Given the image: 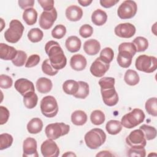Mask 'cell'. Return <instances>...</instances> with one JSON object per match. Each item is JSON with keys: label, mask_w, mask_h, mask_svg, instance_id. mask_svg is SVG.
<instances>
[{"label": "cell", "mask_w": 157, "mask_h": 157, "mask_svg": "<svg viewBox=\"0 0 157 157\" xmlns=\"http://www.w3.org/2000/svg\"><path fill=\"white\" fill-rule=\"evenodd\" d=\"M45 51L52 67L60 70L63 69L67 64V59L59 44L54 40L47 42L45 45Z\"/></svg>", "instance_id": "cell-1"}, {"label": "cell", "mask_w": 157, "mask_h": 157, "mask_svg": "<svg viewBox=\"0 0 157 157\" xmlns=\"http://www.w3.org/2000/svg\"><path fill=\"white\" fill-rule=\"evenodd\" d=\"M101 93L104 103L110 107L115 105L118 102V95L115 88V78L110 77L101 78L99 80Z\"/></svg>", "instance_id": "cell-2"}, {"label": "cell", "mask_w": 157, "mask_h": 157, "mask_svg": "<svg viewBox=\"0 0 157 157\" xmlns=\"http://www.w3.org/2000/svg\"><path fill=\"white\" fill-rule=\"evenodd\" d=\"M136 48L132 42H123L118 46L117 61L123 68L129 67L132 63V57L136 53Z\"/></svg>", "instance_id": "cell-3"}, {"label": "cell", "mask_w": 157, "mask_h": 157, "mask_svg": "<svg viewBox=\"0 0 157 157\" xmlns=\"http://www.w3.org/2000/svg\"><path fill=\"white\" fill-rule=\"evenodd\" d=\"M84 140L88 148L94 150L104 144L106 140V134L100 128H93L86 133Z\"/></svg>", "instance_id": "cell-4"}, {"label": "cell", "mask_w": 157, "mask_h": 157, "mask_svg": "<svg viewBox=\"0 0 157 157\" xmlns=\"http://www.w3.org/2000/svg\"><path fill=\"white\" fill-rule=\"evenodd\" d=\"M145 118V115L142 110L136 108L123 115L120 122L124 128L131 129L142 123Z\"/></svg>", "instance_id": "cell-5"}, {"label": "cell", "mask_w": 157, "mask_h": 157, "mask_svg": "<svg viewBox=\"0 0 157 157\" xmlns=\"http://www.w3.org/2000/svg\"><path fill=\"white\" fill-rule=\"evenodd\" d=\"M24 26L18 20H12L9 24V28L4 33L5 39L10 43L15 44L19 41L22 37Z\"/></svg>", "instance_id": "cell-6"}, {"label": "cell", "mask_w": 157, "mask_h": 157, "mask_svg": "<svg viewBox=\"0 0 157 157\" xmlns=\"http://www.w3.org/2000/svg\"><path fill=\"white\" fill-rule=\"evenodd\" d=\"M135 66L136 69L140 71L151 73L156 69L157 59L153 56L142 55L136 58Z\"/></svg>", "instance_id": "cell-7"}, {"label": "cell", "mask_w": 157, "mask_h": 157, "mask_svg": "<svg viewBox=\"0 0 157 157\" xmlns=\"http://www.w3.org/2000/svg\"><path fill=\"white\" fill-rule=\"evenodd\" d=\"M70 127L64 123H54L48 124L45 129V132L48 139L56 140L65 136L69 132Z\"/></svg>", "instance_id": "cell-8"}, {"label": "cell", "mask_w": 157, "mask_h": 157, "mask_svg": "<svg viewBox=\"0 0 157 157\" xmlns=\"http://www.w3.org/2000/svg\"><path fill=\"white\" fill-rule=\"evenodd\" d=\"M40 107L42 115L48 118L55 117L58 112L57 101L53 96H47L43 98L40 101Z\"/></svg>", "instance_id": "cell-9"}, {"label": "cell", "mask_w": 157, "mask_h": 157, "mask_svg": "<svg viewBox=\"0 0 157 157\" xmlns=\"http://www.w3.org/2000/svg\"><path fill=\"white\" fill-rule=\"evenodd\" d=\"M137 10V6L135 1L126 0L118 7L117 15L121 19H130L135 16Z\"/></svg>", "instance_id": "cell-10"}, {"label": "cell", "mask_w": 157, "mask_h": 157, "mask_svg": "<svg viewBox=\"0 0 157 157\" xmlns=\"http://www.w3.org/2000/svg\"><path fill=\"white\" fill-rule=\"evenodd\" d=\"M126 142L130 147H145L147 145V140L144 132L140 129H135L130 132L126 138Z\"/></svg>", "instance_id": "cell-11"}, {"label": "cell", "mask_w": 157, "mask_h": 157, "mask_svg": "<svg viewBox=\"0 0 157 157\" xmlns=\"http://www.w3.org/2000/svg\"><path fill=\"white\" fill-rule=\"evenodd\" d=\"M57 18V12L55 8L50 11H44L39 17V23L43 29H49L52 28Z\"/></svg>", "instance_id": "cell-12"}, {"label": "cell", "mask_w": 157, "mask_h": 157, "mask_svg": "<svg viewBox=\"0 0 157 157\" xmlns=\"http://www.w3.org/2000/svg\"><path fill=\"white\" fill-rule=\"evenodd\" d=\"M40 151L44 157H57L59 154V149L56 142L48 139L43 142L40 146Z\"/></svg>", "instance_id": "cell-13"}, {"label": "cell", "mask_w": 157, "mask_h": 157, "mask_svg": "<svg viewBox=\"0 0 157 157\" xmlns=\"http://www.w3.org/2000/svg\"><path fill=\"white\" fill-rule=\"evenodd\" d=\"M14 86L16 90L23 97L35 92L33 83L26 78H21L17 80Z\"/></svg>", "instance_id": "cell-14"}, {"label": "cell", "mask_w": 157, "mask_h": 157, "mask_svg": "<svg viewBox=\"0 0 157 157\" xmlns=\"http://www.w3.org/2000/svg\"><path fill=\"white\" fill-rule=\"evenodd\" d=\"M136 27L131 23H120L115 26L114 32L116 36L121 38H131L136 33Z\"/></svg>", "instance_id": "cell-15"}, {"label": "cell", "mask_w": 157, "mask_h": 157, "mask_svg": "<svg viewBox=\"0 0 157 157\" xmlns=\"http://www.w3.org/2000/svg\"><path fill=\"white\" fill-rule=\"evenodd\" d=\"M110 64L102 61L99 57L97 58L90 66V72L96 77H102L109 70Z\"/></svg>", "instance_id": "cell-16"}, {"label": "cell", "mask_w": 157, "mask_h": 157, "mask_svg": "<svg viewBox=\"0 0 157 157\" xmlns=\"http://www.w3.org/2000/svg\"><path fill=\"white\" fill-rule=\"evenodd\" d=\"M23 156L38 157L39 155L37 151V141L33 137H28L23 144Z\"/></svg>", "instance_id": "cell-17"}, {"label": "cell", "mask_w": 157, "mask_h": 157, "mask_svg": "<svg viewBox=\"0 0 157 157\" xmlns=\"http://www.w3.org/2000/svg\"><path fill=\"white\" fill-rule=\"evenodd\" d=\"M87 64L86 58L80 54L74 55L70 59V66L75 71H81L85 69Z\"/></svg>", "instance_id": "cell-18"}, {"label": "cell", "mask_w": 157, "mask_h": 157, "mask_svg": "<svg viewBox=\"0 0 157 157\" xmlns=\"http://www.w3.org/2000/svg\"><path fill=\"white\" fill-rule=\"evenodd\" d=\"M17 50L6 44H0V58L3 60H12L16 56Z\"/></svg>", "instance_id": "cell-19"}, {"label": "cell", "mask_w": 157, "mask_h": 157, "mask_svg": "<svg viewBox=\"0 0 157 157\" xmlns=\"http://www.w3.org/2000/svg\"><path fill=\"white\" fill-rule=\"evenodd\" d=\"M65 14L68 20L71 21H77L82 18L83 16V10L80 7L75 5H72L66 9Z\"/></svg>", "instance_id": "cell-20"}, {"label": "cell", "mask_w": 157, "mask_h": 157, "mask_svg": "<svg viewBox=\"0 0 157 157\" xmlns=\"http://www.w3.org/2000/svg\"><path fill=\"white\" fill-rule=\"evenodd\" d=\"M101 49L99 42L96 39H91L85 42L83 44V50L88 55H95L98 53Z\"/></svg>", "instance_id": "cell-21"}, {"label": "cell", "mask_w": 157, "mask_h": 157, "mask_svg": "<svg viewBox=\"0 0 157 157\" xmlns=\"http://www.w3.org/2000/svg\"><path fill=\"white\" fill-rule=\"evenodd\" d=\"M36 87L39 93L45 94L51 91L53 84L50 79L46 77H40L36 81Z\"/></svg>", "instance_id": "cell-22"}, {"label": "cell", "mask_w": 157, "mask_h": 157, "mask_svg": "<svg viewBox=\"0 0 157 157\" xmlns=\"http://www.w3.org/2000/svg\"><path fill=\"white\" fill-rule=\"evenodd\" d=\"M82 42L80 39L75 36H71L67 38L65 42V45L67 50L71 53L78 52L81 47Z\"/></svg>", "instance_id": "cell-23"}, {"label": "cell", "mask_w": 157, "mask_h": 157, "mask_svg": "<svg viewBox=\"0 0 157 157\" xmlns=\"http://www.w3.org/2000/svg\"><path fill=\"white\" fill-rule=\"evenodd\" d=\"M107 20V15L105 11L101 9L95 10L91 15V21L96 26L104 25Z\"/></svg>", "instance_id": "cell-24"}, {"label": "cell", "mask_w": 157, "mask_h": 157, "mask_svg": "<svg viewBox=\"0 0 157 157\" xmlns=\"http://www.w3.org/2000/svg\"><path fill=\"white\" fill-rule=\"evenodd\" d=\"M43 128V122L39 118H33L27 124V130L30 134H38Z\"/></svg>", "instance_id": "cell-25"}, {"label": "cell", "mask_w": 157, "mask_h": 157, "mask_svg": "<svg viewBox=\"0 0 157 157\" xmlns=\"http://www.w3.org/2000/svg\"><path fill=\"white\" fill-rule=\"evenodd\" d=\"M87 121L86 113L81 110L74 111L71 114V121L76 126H82Z\"/></svg>", "instance_id": "cell-26"}, {"label": "cell", "mask_w": 157, "mask_h": 157, "mask_svg": "<svg viewBox=\"0 0 157 157\" xmlns=\"http://www.w3.org/2000/svg\"><path fill=\"white\" fill-rule=\"evenodd\" d=\"M79 84L78 82L74 80H66L63 84V90L64 92L69 95H74L78 91Z\"/></svg>", "instance_id": "cell-27"}, {"label": "cell", "mask_w": 157, "mask_h": 157, "mask_svg": "<svg viewBox=\"0 0 157 157\" xmlns=\"http://www.w3.org/2000/svg\"><path fill=\"white\" fill-rule=\"evenodd\" d=\"M37 12L34 8H29L24 10L23 19L28 25H33L36 23Z\"/></svg>", "instance_id": "cell-28"}, {"label": "cell", "mask_w": 157, "mask_h": 157, "mask_svg": "<svg viewBox=\"0 0 157 157\" xmlns=\"http://www.w3.org/2000/svg\"><path fill=\"white\" fill-rule=\"evenodd\" d=\"M124 82L130 86H134L139 83L140 81L139 75L137 72L132 69H128L124 75Z\"/></svg>", "instance_id": "cell-29"}, {"label": "cell", "mask_w": 157, "mask_h": 157, "mask_svg": "<svg viewBox=\"0 0 157 157\" xmlns=\"http://www.w3.org/2000/svg\"><path fill=\"white\" fill-rule=\"evenodd\" d=\"M122 126L120 121L115 120H111L106 123L105 129L109 134L116 135L121 131Z\"/></svg>", "instance_id": "cell-30"}, {"label": "cell", "mask_w": 157, "mask_h": 157, "mask_svg": "<svg viewBox=\"0 0 157 157\" xmlns=\"http://www.w3.org/2000/svg\"><path fill=\"white\" fill-rule=\"evenodd\" d=\"M132 43L134 45L136 48V52H144L147 49L148 47V40L142 36H138L136 37Z\"/></svg>", "instance_id": "cell-31"}, {"label": "cell", "mask_w": 157, "mask_h": 157, "mask_svg": "<svg viewBox=\"0 0 157 157\" xmlns=\"http://www.w3.org/2000/svg\"><path fill=\"white\" fill-rule=\"evenodd\" d=\"M78 83L79 84L78 91L73 96L78 99H85L89 94V85L86 82L83 81H78Z\"/></svg>", "instance_id": "cell-32"}, {"label": "cell", "mask_w": 157, "mask_h": 157, "mask_svg": "<svg viewBox=\"0 0 157 157\" xmlns=\"http://www.w3.org/2000/svg\"><path fill=\"white\" fill-rule=\"evenodd\" d=\"M145 107L147 112L153 116H157V99L156 98H149L145 102Z\"/></svg>", "instance_id": "cell-33"}, {"label": "cell", "mask_w": 157, "mask_h": 157, "mask_svg": "<svg viewBox=\"0 0 157 157\" xmlns=\"http://www.w3.org/2000/svg\"><path fill=\"white\" fill-rule=\"evenodd\" d=\"M90 120L93 124L100 125L105 121V114L100 110H93L90 115Z\"/></svg>", "instance_id": "cell-34"}, {"label": "cell", "mask_w": 157, "mask_h": 157, "mask_svg": "<svg viewBox=\"0 0 157 157\" xmlns=\"http://www.w3.org/2000/svg\"><path fill=\"white\" fill-rule=\"evenodd\" d=\"M44 37V33L39 28H35L31 29L28 33V39L33 43L40 42Z\"/></svg>", "instance_id": "cell-35"}, {"label": "cell", "mask_w": 157, "mask_h": 157, "mask_svg": "<svg viewBox=\"0 0 157 157\" xmlns=\"http://www.w3.org/2000/svg\"><path fill=\"white\" fill-rule=\"evenodd\" d=\"M144 132L145 138L147 140L154 139L156 137V129L153 126L147 124H142L139 128Z\"/></svg>", "instance_id": "cell-36"}, {"label": "cell", "mask_w": 157, "mask_h": 157, "mask_svg": "<svg viewBox=\"0 0 157 157\" xmlns=\"http://www.w3.org/2000/svg\"><path fill=\"white\" fill-rule=\"evenodd\" d=\"M38 97L34 93L23 97V103L25 106L29 109L34 108L37 104Z\"/></svg>", "instance_id": "cell-37"}, {"label": "cell", "mask_w": 157, "mask_h": 157, "mask_svg": "<svg viewBox=\"0 0 157 157\" xmlns=\"http://www.w3.org/2000/svg\"><path fill=\"white\" fill-rule=\"evenodd\" d=\"M13 137L8 133H2L0 135V150H2L10 147L13 143Z\"/></svg>", "instance_id": "cell-38"}, {"label": "cell", "mask_w": 157, "mask_h": 157, "mask_svg": "<svg viewBox=\"0 0 157 157\" xmlns=\"http://www.w3.org/2000/svg\"><path fill=\"white\" fill-rule=\"evenodd\" d=\"M114 57V52L110 47H105L102 49L100 53L99 58L104 62L110 64Z\"/></svg>", "instance_id": "cell-39"}, {"label": "cell", "mask_w": 157, "mask_h": 157, "mask_svg": "<svg viewBox=\"0 0 157 157\" xmlns=\"http://www.w3.org/2000/svg\"><path fill=\"white\" fill-rule=\"evenodd\" d=\"M27 59L26 53L23 50H17V53L16 56L12 60L13 65L17 67H21L25 64H26V61Z\"/></svg>", "instance_id": "cell-40"}, {"label": "cell", "mask_w": 157, "mask_h": 157, "mask_svg": "<svg viewBox=\"0 0 157 157\" xmlns=\"http://www.w3.org/2000/svg\"><path fill=\"white\" fill-rule=\"evenodd\" d=\"M42 71L44 74L50 76L55 75L58 72V70H56L52 67L49 59H47L43 61L42 64Z\"/></svg>", "instance_id": "cell-41"}, {"label": "cell", "mask_w": 157, "mask_h": 157, "mask_svg": "<svg viewBox=\"0 0 157 157\" xmlns=\"http://www.w3.org/2000/svg\"><path fill=\"white\" fill-rule=\"evenodd\" d=\"M66 33V28L63 25H56L52 31V36L53 38L60 39L63 38Z\"/></svg>", "instance_id": "cell-42"}, {"label": "cell", "mask_w": 157, "mask_h": 157, "mask_svg": "<svg viewBox=\"0 0 157 157\" xmlns=\"http://www.w3.org/2000/svg\"><path fill=\"white\" fill-rule=\"evenodd\" d=\"M127 156L129 157H145L146 156V151L144 147H131L128 151Z\"/></svg>", "instance_id": "cell-43"}, {"label": "cell", "mask_w": 157, "mask_h": 157, "mask_svg": "<svg viewBox=\"0 0 157 157\" xmlns=\"http://www.w3.org/2000/svg\"><path fill=\"white\" fill-rule=\"evenodd\" d=\"M13 84L12 78L7 75L1 74L0 75V87L4 89L10 88Z\"/></svg>", "instance_id": "cell-44"}, {"label": "cell", "mask_w": 157, "mask_h": 157, "mask_svg": "<svg viewBox=\"0 0 157 157\" xmlns=\"http://www.w3.org/2000/svg\"><path fill=\"white\" fill-rule=\"evenodd\" d=\"M93 33V28L88 24L82 25L79 29V34L83 38H88L91 36Z\"/></svg>", "instance_id": "cell-45"}, {"label": "cell", "mask_w": 157, "mask_h": 157, "mask_svg": "<svg viewBox=\"0 0 157 157\" xmlns=\"http://www.w3.org/2000/svg\"><path fill=\"white\" fill-rule=\"evenodd\" d=\"M40 58L39 55L36 54L32 55L29 56L27 59V61L25 64V67L28 68L34 67L39 64V63L40 62Z\"/></svg>", "instance_id": "cell-46"}, {"label": "cell", "mask_w": 157, "mask_h": 157, "mask_svg": "<svg viewBox=\"0 0 157 157\" xmlns=\"http://www.w3.org/2000/svg\"><path fill=\"white\" fill-rule=\"evenodd\" d=\"M10 116V113L9 110L2 106H0V124L2 125L7 123V121L9 120Z\"/></svg>", "instance_id": "cell-47"}, {"label": "cell", "mask_w": 157, "mask_h": 157, "mask_svg": "<svg viewBox=\"0 0 157 157\" xmlns=\"http://www.w3.org/2000/svg\"><path fill=\"white\" fill-rule=\"evenodd\" d=\"M37 2L43 8L44 11H50L55 8V2L53 0H38Z\"/></svg>", "instance_id": "cell-48"}, {"label": "cell", "mask_w": 157, "mask_h": 157, "mask_svg": "<svg viewBox=\"0 0 157 157\" xmlns=\"http://www.w3.org/2000/svg\"><path fill=\"white\" fill-rule=\"evenodd\" d=\"M35 1L34 0H19L18 1V6L22 9L26 10L29 8H33Z\"/></svg>", "instance_id": "cell-49"}, {"label": "cell", "mask_w": 157, "mask_h": 157, "mask_svg": "<svg viewBox=\"0 0 157 157\" xmlns=\"http://www.w3.org/2000/svg\"><path fill=\"white\" fill-rule=\"evenodd\" d=\"M119 2V0H101L100 4L104 8H110Z\"/></svg>", "instance_id": "cell-50"}, {"label": "cell", "mask_w": 157, "mask_h": 157, "mask_svg": "<svg viewBox=\"0 0 157 157\" xmlns=\"http://www.w3.org/2000/svg\"><path fill=\"white\" fill-rule=\"evenodd\" d=\"M96 156H113V155L111 153V152H110L109 151L104 150V151H100Z\"/></svg>", "instance_id": "cell-51"}, {"label": "cell", "mask_w": 157, "mask_h": 157, "mask_svg": "<svg viewBox=\"0 0 157 157\" xmlns=\"http://www.w3.org/2000/svg\"><path fill=\"white\" fill-rule=\"evenodd\" d=\"M92 0H78V2L83 7H86L92 3Z\"/></svg>", "instance_id": "cell-52"}, {"label": "cell", "mask_w": 157, "mask_h": 157, "mask_svg": "<svg viewBox=\"0 0 157 157\" xmlns=\"http://www.w3.org/2000/svg\"><path fill=\"white\" fill-rule=\"evenodd\" d=\"M63 156H76V155L72 151H67L63 155Z\"/></svg>", "instance_id": "cell-53"}]
</instances>
